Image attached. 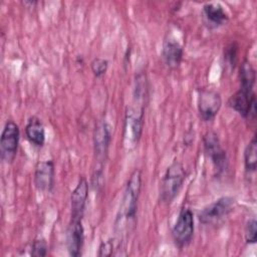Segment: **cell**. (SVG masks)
Returning <instances> with one entry per match:
<instances>
[{
	"instance_id": "1",
	"label": "cell",
	"mask_w": 257,
	"mask_h": 257,
	"mask_svg": "<svg viewBox=\"0 0 257 257\" xmlns=\"http://www.w3.org/2000/svg\"><path fill=\"white\" fill-rule=\"evenodd\" d=\"M141 189L142 173L139 169H136L127 180L114 221V232L117 236L115 240L118 245L121 244V240L125 238L135 227Z\"/></svg>"
},
{
	"instance_id": "2",
	"label": "cell",
	"mask_w": 257,
	"mask_h": 257,
	"mask_svg": "<svg viewBox=\"0 0 257 257\" xmlns=\"http://www.w3.org/2000/svg\"><path fill=\"white\" fill-rule=\"evenodd\" d=\"M185 179L186 171L184 166L178 161L172 163L161 181L160 200L167 205L171 204L179 195Z\"/></svg>"
},
{
	"instance_id": "3",
	"label": "cell",
	"mask_w": 257,
	"mask_h": 257,
	"mask_svg": "<svg viewBox=\"0 0 257 257\" xmlns=\"http://www.w3.org/2000/svg\"><path fill=\"white\" fill-rule=\"evenodd\" d=\"M144 127V106L136 105L130 106L125 110L123 130H122V144L125 149H134L143 133Z\"/></svg>"
},
{
	"instance_id": "4",
	"label": "cell",
	"mask_w": 257,
	"mask_h": 257,
	"mask_svg": "<svg viewBox=\"0 0 257 257\" xmlns=\"http://www.w3.org/2000/svg\"><path fill=\"white\" fill-rule=\"evenodd\" d=\"M194 230V214L189 208H183L172 229L174 244L180 249L188 246L193 239Z\"/></svg>"
},
{
	"instance_id": "5",
	"label": "cell",
	"mask_w": 257,
	"mask_h": 257,
	"mask_svg": "<svg viewBox=\"0 0 257 257\" xmlns=\"http://www.w3.org/2000/svg\"><path fill=\"white\" fill-rule=\"evenodd\" d=\"M234 199L231 197H222L202 209L198 218L204 225H216L223 221L234 208Z\"/></svg>"
},
{
	"instance_id": "6",
	"label": "cell",
	"mask_w": 257,
	"mask_h": 257,
	"mask_svg": "<svg viewBox=\"0 0 257 257\" xmlns=\"http://www.w3.org/2000/svg\"><path fill=\"white\" fill-rule=\"evenodd\" d=\"M20 131L18 124L12 119H8L3 127L0 138L1 159L5 163H12L18 151Z\"/></svg>"
},
{
	"instance_id": "7",
	"label": "cell",
	"mask_w": 257,
	"mask_h": 257,
	"mask_svg": "<svg viewBox=\"0 0 257 257\" xmlns=\"http://www.w3.org/2000/svg\"><path fill=\"white\" fill-rule=\"evenodd\" d=\"M222 105L221 95L213 88H202L199 91L198 110L204 121H211L218 114Z\"/></svg>"
},
{
	"instance_id": "8",
	"label": "cell",
	"mask_w": 257,
	"mask_h": 257,
	"mask_svg": "<svg viewBox=\"0 0 257 257\" xmlns=\"http://www.w3.org/2000/svg\"><path fill=\"white\" fill-rule=\"evenodd\" d=\"M229 106L245 118L254 119L256 115V95L253 90L239 88L228 100Z\"/></svg>"
},
{
	"instance_id": "9",
	"label": "cell",
	"mask_w": 257,
	"mask_h": 257,
	"mask_svg": "<svg viewBox=\"0 0 257 257\" xmlns=\"http://www.w3.org/2000/svg\"><path fill=\"white\" fill-rule=\"evenodd\" d=\"M203 147L206 155L210 158L212 164L218 172H222L227 168V155L222 149L218 135L209 131L203 136Z\"/></svg>"
},
{
	"instance_id": "10",
	"label": "cell",
	"mask_w": 257,
	"mask_h": 257,
	"mask_svg": "<svg viewBox=\"0 0 257 257\" xmlns=\"http://www.w3.org/2000/svg\"><path fill=\"white\" fill-rule=\"evenodd\" d=\"M110 126L105 120H99L93 133V149L95 160L102 166L105 162L110 144Z\"/></svg>"
},
{
	"instance_id": "11",
	"label": "cell",
	"mask_w": 257,
	"mask_h": 257,
	"mask_svg": "<svg viewBox=\"0 0 257 257\" xmlns=\"http://www.w3.org/2000/svg\"><path fill=\"white\" fill-rule=\"evenodd\" d=\"M87 198H88V183L84 177H81L76 187L71 193L70 220L82 221Z\"/></svg>"
},
{
	"instance_id": "12",
	"label": "cell",
	"mask_w": 257,
	"mask_h": 257,
	"mask_svg": "<svg viewBox=\"0 0 257 257\" xmlns=\"http://www.w3.org/2000/svg\"><path fill=\"white\" fill-rule=\"evenodd\" d=\"M55 167L51 160L39 162L34 171L33 182L38 191L50 192L54 187Z\"/></svg>"
},
{
	"instance_id": "13",
	"label": "cell",
	"mask_w": 257,
	"mask_h": 257,
	"mask_svg": "<svg viewBox=\"0 0 257 257\" xmlns=\"http://www.w3.org/2000/svg\"><path fill=\"white\" fill-rule=\"evenodd\" d=\"M84 243V230L82 221L70 220L66 231V248L69 255L80 256Z\"/></svg>"
},
{
	"instance_id": "14",
	"label": "cell",
	"mask_w": 257,
	"mask_h": 257,
	"mask_svg": "<svg viewBox=\"0 0 257 257\" xmlns=\"http://www.w3.org/2000/svg\"><path fill=\"white\" fill-rule=\"evenodd\" d=\"M183 46L173 36L165 38L162 46V58L169 69H176L181 64L183 59Z\"/></svg>"
},
{
	"instance_id": "15",
	"label": "cell",
	"mask_w": 257,
	"mask_h": 257,
	"mask_svg": "<svg viewBox=\"0 0 257 257\" xmlns=\"http://www.w3.org/2000/svg\"><path fill=\"white\" fill-rule=\"evenodd\" d=\"M202 15L205 24L209 28H217L225 24L229 19L224 7L219 3H206L203 6Z\"/></svg>"
},
{
	"instance_id": "16",
	"label": "cell",
	"mask_w": 257,
	"mask_h": 257,
	"mask_svg": "<svg viewBox=\"0 0 257 257\" xmlns=\"http://www.w3.org/2000/svg\"><path fill=\"white\" fill-rule=\"evenodd\" d=\"M27 140L36 147H42L45 143V128L40 118L31 116L28 118L25 126Z\"/></svg>"
},
{
	"instance_id": "17",
	"label": "cell",
	"mask_w": 257,
	"mask_h": 257,
	"mask_svg": "<svg viewBox=\"0 0 257 257\" xmlns=\"http://www.w3.org/2000/svg\"><path fill=\"white\" fill-rule=\"evenodd\" d=\"M239 79H240V88L247 90H253L256 74L255 69L248 60H244L239 69Z\"/></svg>"
},
{
	"instance_id": "18",
	"label": "cell",
	"mask_w": 257,
	"mask_h": 257,
	"mask_svg": "<svg viewBox=\"0 0 257 257\" xmlns=\"http://www.w3.org/2000/svg\"><path fill=\"white\" fill-rule=\"evenodd\" d=\"M244 166L247 173L256 171L257 168V141L254 135L244 151Z\"/></svg>"
},
{
	"instance_id": "19",
	"label": "cell",
	"mask_w": 257,
	"mask_h": 257,
	"mask_svg": "<svg viewBox=\"0 0 257 257\" xmlns=\"http://www.w3.org/2000/svg\"><path fill=\"white\" fill-rule=\"evenodd\" d=\"M148 96V86H147V78L144 73H139L135 80V88H134V99L138 105L145 106L146 98Z\"/></svg>"
},
{
	"instance_id": "20",
	"label": "cell",
	"mask_w": 257,
	"mask_h": 257,
	"mask_svg": "<svg viewBox=\"0 0 257 257\" xmlns=\"http://www.w3.org/2000/svg\"><path fill=\"white\" fill-rule=\"evenodd\" d=\"M90 68L95 77H101L108 68V61L101 57H96L90 62Z\"/></svg>"
},
{
	"instance_id": "21",
	"label": "cell",
	"mask_w": 257,
	"mask_h": 257,
	"mask_svg": "<svg viewBox=\"0 0 257 257\" xmlns=\"http://www.w3.org/2000/svg\"><path fill=\"white\" fill-rule=\"evenodd\" d=\"M245 239L247 243L254 244L257 241V222L255 218L250 219L245 227Z\"/></svg>"
},
{
	"instance_id": "22",
	"label": "cell",
	"mask_w": 257,
	"mask_h": 257,
	"mask_svg": "<svg viewBox=\"0 0 257 257\" xmlns=\"http://www.w3.org/2000/svg\"><path fill=\"white\" fill-rule=\"evenodd\" d=\"M47 249H48V246H47V243H46L45 239L38 238V239H35L33 241L32 245H31V252H30V254L32 256L43 257V256H46Z\"/></svg>"
},
{
	"instance_id": "23",
	"label": "cell",
	"mask_w": 257,
	"mask_h": 257,
	"mask_svg": "<svg viewBox=\"0 0 257 257\" xmlns=\"http://www.w3.org/2000/svg\"><path fill=\"white\" fill-rule=\"evenodd\" d=\"M119 245L116 242V240H107L105 242H102L98 248V256H109L113 253V249L118 248Z\"/></svg>"
},
{
	"instance_id": "24",
	"label": "cell",
	"mask_w": 257,
	"mask_h": 257,
	"mask_svg": "<svg viewBox=\"0 0 257 257\" xmlns=\"http://www.w3.org/2000/svg\"><path fill=\"white\" fill-rule=\"evenodd\" d=\"M237 45L235 43H231L226 47L225 51V59L229 63L228 65H231L234 68V65L236 63L237 58Z\"/></svg>"
}]
</instances>
